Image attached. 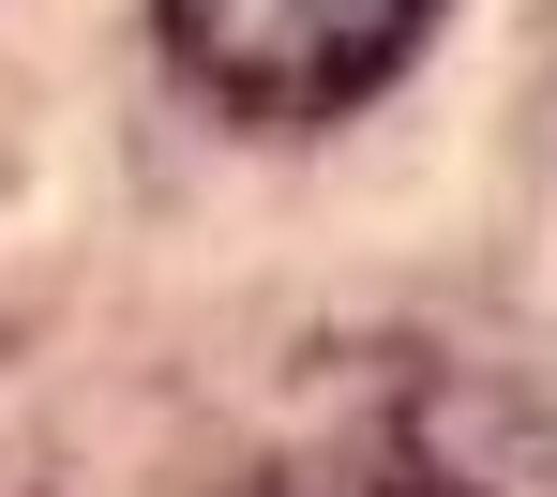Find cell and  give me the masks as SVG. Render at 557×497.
<instances>
[{"label": "cell", "instance_id": "obj_1", "mask_svg": "<svg viewBox=\"0 0 557 497\" xmlns=\"http://www.w3.org/2000/svg\"><path fill=\"white\" fill-rule=\"evenodd\" d=\"M437 15L453 0H166V46L242 121H347L437 46Z\"/></svg>", "mask_w": 557, "mask_h": 497}, {"label": "cell", "instance_id": "obj_2", "mask_svg": "<svg viewBox=\"0 0 557 497\" xmlns=\"http://www.w3.org/2000/svg\"><path fill=\"white\" fill-rule=\"evenodd\" d=\"M257 497H467V483L422 452V422H332V437H301Z\"/></svg>", "mask_w": 557, "mask_h": 497}]
</instances>
